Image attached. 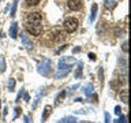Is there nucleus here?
Segmentation results:
<instances>
[{"instance_id":"f257e3e1","label":"nucleus","mask_w":131,"mask_h":123,"mask_svg":"<svg viewBox=\"0 0 131 123\" xmlns=\"http://www.w3.org/2000/svg\"><path fill=\"white\" fill-rule=\"evenodd\" d=\"M77 60L71 56H64V57H60L59 60V68H57V73L55 74V78H61V77H66L67 74L70 73L71 70V66L75 64Z\"/></svg>"},{"instance_id":"f03ea898","label":"nucleus","mask_w":131,"mask_h":123,"mask_svg":"<svg viewBox=\"0 0 131 123\" xmlns=\"http://www.w3.org/2000/svg\"><path fill=\"white\" fill-rule=\"evenodd\" d=\"M37 70H38V73L41 74V75L49 77V75L52 74V61L49 60V59H44V60L38 64Z\"/></svg>"},{"instance_id":"7ed1b4c3","label":"nucleus","mask_w":131,"mask_h":123,"mask_svg":"<svg viewBox=\"0 0 131 123\" xmlns=\"http://www.w3.org/2000/svg\"><path fill=\"white\" fill-rule=\"evenodd\" d=\"M78 20L75 19V18H67L64 20V23H63V26H64V29L67 30L68 33H74L78 29Z\"/></svg>"},{"instance_id":"20e7f679","label":"nucleus","mask_w":131,"mask_h":123,"mask_svg":"<svg viewBox=\"0 0 131 123\" xmlns=\"http://www.w3.org/2000/svg\"><path fill=\"white\" fill-rule=\"evenodd\" d=\"M27 32L33 36H40L42 33V25L41 23H27L26 25Z\"/></svg>"},{"instance_id":"39448f33","label":"nucleus","mask_w":131,"mask_h":123,"mask_svg":"<svg viewBox=\"0 0 131 123\" xmlns=\"http://www.w3.org/2000/svg\"><path fill=\"white\" fill-rule=\"evenodd\" d=\"M42 15L40 12H29L27 14V23H41Z\"/></svg>"},{"instance_id":"423d86ee","label":"nucleus","mask_w":131,"mask_h":123,"mask_svg":"<svg viewBox=\"0 0 131 123\" xmlns=\"http://www.w3.org/2000/svg\"><path fill=\"white\" fill-rule=\"evenodd\" d=\"M67 6H68L70 10H72V11L81 10L82 8V0H68Z\"/></svg>"},{"instance_id":"0eeeda50","label":"nucleus","mask_w":131,"mask_h":123,"mask_svg":"<svg viewBox=\"0 0 131 123\" xmlns=\"http://www.w3.org/2000/svg\"><path fill=\"white\" fill-rule=\"evenodd\" d=\"M20 40H22V44H23V47L27 49V51H31L33 48H34V45H33V43L30 41V38H29L27 36H25L23 33L20 34Z\"/></svg>"},{"instance_id":"6e6552de","label":"nucleus","mask_w":131,"mask_h":123,"mask_svg":"<svg viewBox=\"0 0 131 123\" xmlns=\"http://www.w3.org/2000/svg\"><path fill=\"white\" fill-rule=\"evenodd\" d=\"M10 36H11V38H16V36H18V23H16V22H12L11 23Z\"/></svg>"},{"instance_id":"1a4fd4ad","label":"nucleus","mask_w":131,"mask_h":123,"mask_svg":"<svg viewBox=\"0 0 131 123\" xmlns=\"http://www.w3.org/2000/svg\"><path fill=\"white\" fill-rule=\"evenodd\" d=\"M51 112H52V107H51V105H47V107H45V109H44V114H42V118H41V122L44 123L45 120H47L48 116L51 115Z\"/></svg>"},{"instance_id":"9d476101","label":"nucleus","mask_w":131,"mask_h":123,"mask_svg":"<svg viewBox=\"0 0 131 123\" xmlns=\"http://www.w3.org/2000/svg\"><path fill=\"white\" fill-rule=\"evenodd\" d=\"M117 3H119V0H105V7L108 10H113L117 6Z\"/></svg>"},{"instance_id":"9b49d317","label":"nucleus","mask_w":131,"mask_h":123,"mask_svg":"<svg viewBox=\"0 0 131 123\" xmlns=\"http://www.w3.org/2000/svg\"><path fill=\"white\" fill-rule=\"evenodd\" d=\"M57 123H79V122H78L74 116H66L63 119H60Z\"/></svg>"},{"instance_id":"f8f14e48","label":"nucleus","mask_w":131,"mask_h":123,"mask_svg":"<svg viewBox=\"0 0 131 123\" xmlns=\"http://www.w3.org/2000/svg\"><path fill=\"white\" fill-rule=\"evenodd\" d=\"M82 67H83V63H82V61H78V68L75 70V79L82 78Z\"/></svg>"},{"instance_id":"ddd939ff","label":"nucleus","mask_w":131,"mask_h":123,"mask_svg":"<svg viewBox=\"0 0 131 123\" xmlns=\"http://www.w3.org/2000/svg\"><path fill=\"white\" fill-rule=\"evenodd\" d=\"M97 4L94 3V4H92V12H90V22H93L94 19H96V15H97Z\"/></svg>"},{"instance_id":"4468645a","label":"nucleus","mask_w":131,"mask_h":123,"mask_svg":"<svg viewBox=\"0 0 131 123\" xmlns=\"http://www.w3.org/2000/svg\"><path fill=\"white\" fill-rule=\"evenodd\" d=\"M66 94H67V93H66V90H61V92L57 94V97H56V100H55V104H56V105H59L60 102L63 101V98L66 97Z\"/></svg>"},{"instance_id":"2eb2a0df","label":"nucleus","mask_w":131,"mask_h":123,"mask_svg":"<svg viewBox=\"0 0 131 123\" xmlns=\"http://www.w3.org/2000/svg\"><path fill=\"white\" fill-rule=\"evenodd\" d=\"M120 98H122V101L124 102V104H127V102H128V90H122L120 92Z\"/></svg>"},{"instance_id":"dca6fc26","label":"nucleus","mask_w":131,"mask_h":123,"mask_svg":"<svg viewBox=\"0 0 131 123\" xmlns=\"http://www.w3.org/2000/svg\"><path fill=\"white\" fill-rule=\"evenodd\" d=\"M83 92H85V94H86L88 97H90V96H92V93H93V85L89 84L88 86H85V88H83Z\"/></svg>"},{"instance_id":"f3484780","label":"nucleus","mask_w":131,"mask_h":123,"mask_svg":"<svg viewBox=\"0 0 131 123\" xmlns=\"http://www.w3.org/2000/svg\"><path fill=\"white\" fill-rule=\"evenodd\" d=\"M6 71V59L3 56H0V73Z\"/></svg>"},{"instance_id":"a211bd4d","label":"nucleus","mask_w":131,"mask_h":123,"mask_svg":"<svg viewBox=\"0 0 131 123\" xmlns=\"http://www.w3.org/2000/svg\"><path fill=\"white\" fill-rule=\"evenodd\" d=\"M18 3H19V0H14V3H12V7H11V16H15L16 7H18Z\"/></svg>"},{"instance_id":"6ab92c4d","label":"nucleus","mask_w":131,"mask_h":123,"mask_svg":"<svg viewBox=\"0 0 131 123\" xmlns=\"http://www.w3.org/2000/svg\"><path fill=\"white\" fill-rule=\"evenodd\" d=\"M14 89H15V79L14 78H10V81H8V90L14 92Z\"/></svg>"},{"instance_id":"aec40b11","label":"nucleus","mask_w":131,"mask_h":123,"mask_svg":"<svg viewBox=\"0 0 131 123\" xmlns=\"http://www.w3.org/2000/svg\"><path fill=\"white\" fill-rule=\"evenodd\" d=\"M115 123H127V118H126V115H123V114H122V115H120V118H119Z\"/></svg>"},{"instance_id":"412c9836","label":"nucleus","mask_w":131,"mask_h":123,"mask_svg":"<svg viewBox=\"0 0 131 123\" xmlns=\"http://www.w3.org/2000/svg\"><path fill=\"white\" fill-rule=\"evenodd\" d=\"M115 34H116L117 37H122L123 34H124V32H123L122 29H119V27H116V29H115Z\"/></svg>"},{"instance_id":"4be33fe9","label":"nucleus","mask_w":131,"mask_h":123,"mask_svg":"<svg viewBox=\"0 0 131 123\" xmlns=\"http://www.w3.org/2000/svg\"><path fill=\"white\" fill-rule=\"evenodd\" d=\"M98 75H100V82H104V74H102V67H98Z\"/></svg>"},{"instance_id":"5701e85b","label":"nucleus","mask_w":131,"mask_h":123,"mask_svg":"<svg viewBox=\"0 0 131 123\" xmlns=\"http://www.w3.org/2000/svg\"><path fill=\"white\" fill-rule=\"evenodd\" d=\"M26 3L29 6H37V4L40 3V0H26Z\"/></svg>"},{"instance_id":"b1692460","label":"nucleus","mask_w":131,"mask_h":123,"mask_svg":"<svg viewBox=\"0 0 131 123\" xmlns=\"http://www.w3.org/2000/svg\"><path fill=\"white\" fill-rule=\"evenodd\" d=\"M20 112H22V109H20L19 107H16V108H15V115H14V119H16V118H18L19 115H20Z\"/></svg>"},{"instance_id":"393cba45","label":"nucleus","mask_w":131,"mask_h":123,"mask_svg":"<svg viewBox=\"0 0 131 123\" xmlns=\"http://www.w3.org/2000/svg\"><path fill=\"white\" fill-rule=\"evenodd\" d=\"M122 49H123L124 52L128 51V43H127V41H124V43H123V45H122Z\"/></svg>"},{"instance_id":"a878e982","label":"nucleus","mask_w":131,"mask_h":123,"mask_svg":"<svg viewBox=\"0 0 131 123\" xmlns=\"http://www.w3.org/2000/svg\"><path fill=\"white\" fill-rule=\"evenodd\" d=\"M115 114H116V115H119V116L122 115V108H120L119 105H116V107H115Z\"/></svg>"},{"instance_id":"bb28decb","label":"nucleus","mask_w":131,"mask_h":123,"mask_svg":"<svg viewBox=\"0 0 131 123\" xmlns=\"http://www.w3.org/2000/svg\"><path fill=\"white\" fill-rule=\"evenodd\" d=\"M23 93H25V89L22 88V89H20V90H19V93H18V96H16V101H19V100H20V97H22V94H23Z\"/></svg>"},{"instance_id":"cd10ccee","label":"nucleus","mask_w":131,"mask_h":123,"mask_svg":"<svg viewBox=\"0 0 131 123\" xmlns=\"http://www.w3.org/2000/svg\"><path fill=\"white\" fill-rule=\"evenodd\" d=\"M78 88H79V85H74L72 86V88H70V90H68V93H72V92H75V89H78Z\"/></svg>"},{"instance_id":"c85d7f7f","label":"nucleus","mask_w":131,"mask_h":123,"mask_svg":"<svg viewBox=\"0 0 131 123\" xmlns=\"http://www.w3.org/2000/svg\"><path fill=\"white\" fill-rule=\"evenodd\" d=\"M67 47H68V45H61V47H60V48L56 51V53H60L61 51H63V49H67Z\"/></svg>"},{"instance_id":"c756f323","label":"nucleus","mask_w":131,"mask_h":123,"mask_svg":"<svg viewBox=\"0 0 131 123\" xmlns=\"http://www.w3.org/2000/svg\"><path fill=\"white\" fill-rule=\"evenodd\" d=\"M111 122V118H109V114L105 112V123H109Z\"/></svg>"},{"instance_id":"7c9ffc66","label":"nucleus","mask_w":131,"mask_h":123,"mask_svg":"<svg viewBox=\"0 0 131 123\" xmlns=\"http://www.w3.org/2000/svg\"><path fill=\"white\" fill-rule=\"evenodd\" d=\"M89 57H90V60H96V55H94V53H92V52L89 53Z\"/></svg>"},{"instance_id":"2f4dec72","label":"nucleus","mask_w":131,"mask_h":123,"mask_svg":"<svg viewBox=\"0 0 131 123\" xmlns=\"http://www.w3.org/2000/svg\"><path fill=\"white\" fill-rule=\"evenodd\" d=\"M79 51H81V48H79V47H77V48H74V52H75V53H77V52H79Z\"/></svg>"},{"instance_id":"473e14b6","label":"nucleus","mask_w":131,"mask_h":123,"mask_svg":"<svg viewBox=\"0 0 131 123\" xmlns=\"http://www.w3.org/2000/svg\"><path fill=\"white\" fill-rule=\"evenodd\" d=\"M25 100L29 101V94H27V93H25Z\"/></svg>"},{"instance_id":"72a5a7b5","label":"nucleus","mask_w":131,"mask_h":123,"mask_svg":"<svg viewBox=\"0 0 131 123\" xmlns=\"http://www.w3.org/2000/svg\"><path fill=\"white\" fill-rule=\"evenodd\" d=\"M75 101H77V102H81V101H83V100H82L81 97H78V98H75Z\"/></svg>"},{"instance_id":"f704fd0d","label":"nucleus","mask_w":131,"mask_h":123,"mask_svg":"<svg viewBox=\"0 0 131 123\" xmlns=\"http://www.w3.org/2000/svg\"><path fill=\"white\" fill-rule=\"evenodd\" d=\"M25 123H30V120H29L27 116H25Z\"/></svg>"},{"instance_id":"c9c22d12","label":"nucleus","mask_w":131,"mask_h":123,"mask_svg":"<svg viewBox=\"0 0 131 123\" xmlns=\"http://www.w3.org/2000/svg\"><path fill=\"white\" fill-rule=\"evenodd\" d=\"M0 105H2V104H0Z\"/></svg>"}]
</instances>
